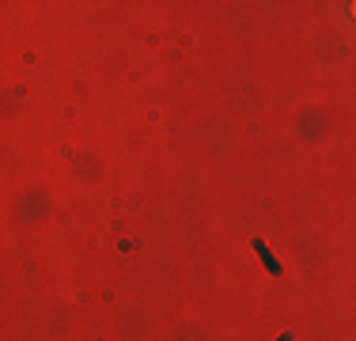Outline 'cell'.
<instances>
[{
    "instance_id": "obj_1",
    "label": "cell",
    "mask_w": 356,
    "mask_h": 341,
    "mask_svg": "<svg viewBox=\"0 0 356 341\" xmlns=\"http://www.w3.org/2000/svg\"><path fill=\"white\" fill-rule=\"evenodd\" d=\"M254 254H258V262L269 269V277H281V273H284V266L273 258V251H269V246L261 243V239H254Z\"/></svg>"
},
{
    "instance_id": "obj_2",
    "label": "cell",
    "mask_w": 356,
    "mask_h": 341,
    "mask_svg": "<svg viewBox=\"0 0 356 341\" xmlns=\"http://www.w3.org/2000/svg\"><path fill=\"white\" fill-rule=\"evenodd\" d=\"M277 341H292V334H281V338H277Z\"/></svg>"
},
{
    "instance_id": "obj_3",
    "label": "cell",
    "mask_w": 356,
    "mask_h": 341,
    "mask_svg": "<svg viewBox=\"0 0 356 341\" xmlns=\"http://www.w3.org/2000/svg\"><path fill=\"white\" fill-rule=\"evenodd\" d=\"M353 19H356V4H353Z\"/></svg>"
}]
</instances>
